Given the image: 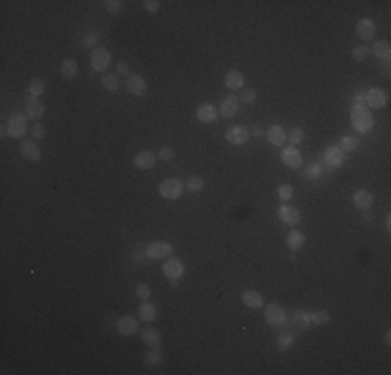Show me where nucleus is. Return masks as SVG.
I'll return each instance as SVG.
<instances>
[{
	"label": "nucleus",
	"mask_w": 391,
	"mask_h": 375,
	"mask_svg": "<svg viewBox=\"0 0 391 375\" xmlns=\"http://www.w3.org/2000/svg\"><path fill=\"white\" fill-rule=\"evenodd\" d=\"M136 296H138L140 300H148V298H150V286L144 284V281H142V284H138V286H136Z\"/></svg>",
	"instance_id": "obj_42"
},
{
	"label": "nucleus",
	"mask_w": 391,
	"mask_h": 375,
	"mask_svg": "<svg viewBox=\"0 0 391 375\" xmlns=\"http://www.w3.org/2000/svg\"><path fill=\"white\" fill-rule=\"evenodd\" d=\"M138 319H140V321H146V323L154 321V319H156V306L150 304L148 300H142V304H140V308H138Z\"/></svg>",
	"instance_id": "obj_26"
},
{
	"label": "nucleus",
	"mask_w": 391,
	"mask_h": 375,
	"mask_svg": "<svg viewBox=\"0 0 391 375\" xmlns=\"http://www.w3.org/2000/svg\"><path fill=\"white\" fill-rule=\"evenodd\" d=\"M185 190L191 192V194L202 192V190H204V179H202V177H191V179L187 181V185H185Z\"/></svg>",
	"instance_id": "obj_36"
},
{
	"label": "nucleus",
	"mask_w": 391,
	"mask_h": 375,
	"mask_svg": "<svg viewBox=\"0 0 391 375\" xmlns=\"http://www.w3.org/2000/svg\"><path fill=\"white\" fill-rule=\"evenodd\" d=\"M102 84H104V88H106L108 92H117V90H119V77L113 75V73L104 75V77H102Z\"/></svg>",
	"instance_id": "obj_38"
},
{
	"label": "nucleus",
	"mask_w": 391,
	"mask_h": 375,
	"mask_svg": "<svg viewBox=\"0 0 391 375\" xmlns=\"http://www.w3.org/2000/svg\"><path fill=\"white\" fill-rule=\"evenodd\" d=\"M287 140L291 142V146H298L304 142V130L302 128H293L289 134H287Z\"/></svg>",
	"instance_id": "obj_37"
},
{
	"label": "nucleus",
	"mask_w": 391,
	"mask_h": 375,
	"mask_svg": "<svg viewBox=\"0 0 391 375\" xmlns=\"http://www.w3.org/2000/svg\"><path fill=\"white\" fill-rule=\"evenodd\" d=\"M60 75L64 79H73L77 75V60L75 58H64L60 65Z\"/></svg>",
	"instance_id": "obj_29"
},
{
	"label": "nucleus",
	"mask_w": 391,
	"mask_h": 375,
	"mask_svg": "<svg viewBox=\"0 0 391 375\" xmlns=\"http://www.w3.org/2000/svg\"><path fill=\"white\" fill-rule=\"evenodd\" d=\"M368 54H371V50H368V46H364V44L356 46V48L352 50V58H354V60H364Z\"/></svg>",
	"instance_id": "obj_41"
},
{
	"label": "nucleus",
	"mask_w": 391,
	"mask_h": 375,
	"mask_svg": "<svg viewBox=\"0 0 391 375\" xmlns=\"http://www.w3.org/2000/svg\"><path fill=\"white\" fill-rule=\"evenodd\" d=\"M324 159H327L329 167H339L345 161V154H343V150L339 146H327L324 148Z\"/></svg>",
	"instance_id": "obj_18"
},
{
	"label": "nucleus",
	"mask_w": 391,
	"mask_h": 375,
	"mask_svg": "<svg viewBox=\"0 0 391 375\" xmlns=\"http://www.w3.org/2000/svg\"><path fill=\"white\" fill-rule=\"evenodd\" d=\"M29 130V125H27V115H21V113H15L9 123H7V132L11 138H23Z\"/></svg>",
	"instance_id": "obj_4"
},
{
	"label": "nucleus",
	"mask_w": 391,
	"mask_h": 375,
	"mask_svg": "<svg viewBox=\"0 0 391 375\" xmlns=\"http://www.w3.org/2000/svg\"><path fill=\"white\" fill-rule=\"evenodd\" d=\"M129 71H132V67H129L127 62H123V60L117 62V73H119V75H127V77H129V75H132Z\"/></svg>",
	"instance_id": "obj_49"
},
{
	"label": "nucleus",
	"mask_w": 391,
	"mask_h": 375,
	"mask_svg": "<svg viewBox=\"0 0 391 375\" xmlns=\"http://www.w3.org/2000/svg\"><path fill=\"white\" fill-rule=\"evenodd\" d=\"M117 329H119L121 336H134L140 329V321L136 317H132V315H125V317H121L117 321Z\"/></svg>",
	"instance_id": "obj_14"
},
{
	"label": "nucleus",
	"mask_w": 391,
	"mask_h": 375,
	"mask_svg": "<svg viewBox=\"0 0 391 375\" xmlns=\"http://www.w3.org/2000/svg\"><path fill=\"white\" fill-rule=\"evenodd\" d=\"M354 100H356V107H362V102H364V96H362V94H356V96H354Z\"/></svg>",
	"instance_id": "obj_50"
},
{
	"label": "nucleus",
	"mask_w": 391,
	"mask_h": 375,
	"mask_svg": "<svg viewBox=\"0 0 391 375\" xmlns=\"http://www.w3.org/2000/svg\"><path fill=\"white\" fill-rule=\"evenodd\" d=\"M162 361H165V357H162V352H160L158 348H152V350L146 352V357H144V363H146L148 367H158V365H162Z\"/></svg>",
	"instance_id": "obj_32"
},
{
	"label": "nucleus",
	"mask_w": 391,
	"mask_h": 375,
	"mask_svg": "<svg viewBox=\"0 0 391 375\" xmlns=\"http://www.w3.org/2000/svg\"><path fill=\"white\" fill-rule=\"evenodd\" d=\"M196 117H198V121H202V123H212V121H216V109L212 105L204 102L198 107V111H196Z\"/></svg>",
	"instance_id": "obj_25"
},
{
	"label": "nucleus",
	"mask_w": 391,
	"mask_h": 375,
	"mask_svg": "<svg viewBox=\"0 0 391 375\" xmlns=\"http://www.w3.org/2000/svg\"><path fill=\"white\" fill-rule=\"evenodd\" d=\"M265 321H267L269 325H273V327H285V323H287V312H285V308H283L281 304L273 302V304H269V306L265 308Z\"/></svg>",
	"instance_id": "obj_3"
},
{
	"label": "nucleus",
	"mask_w": 391,
	"mask_h": 375,
	"mask_svg": "<svg viewBox=\"0 0 391 375\" xmlns=\"http://www.w3.org/2000/svg\"><path fill=\"white\" fill-rule=\"evenodd\" d=\"M358 146H360V140H358L356 136H343L339 148H341L343 152H352V150H356Z\"/></svg>",
	"instance_id": "obj_34"
},
{
	"label": "nucleus",
	"mask_w": 391,
	"mask_h": 375,
	"mask_svg": "<svg viewBox=\"0 0 391 375\" xmlns=\"http://www.w3.org/2000/svg\"><path fill=\"white\" fill-rule=\"evenodd\" d=\"M277 194H279V200L287 202V200H291V198H293V187H291L289 183H283V185H279Z\"/></svg>",
	"instance_id": "obj_39"
},
{
	"label": "nucleus",
	"mask_w": 391,
	"mask_h": 375,
	"mask_svg": "<svg viewBox=\"0 0 391 375\" xmlns=\"http://www.w3.org/2000/svg\"><path fill=\"white\" fill-rule=\"evenodd\" d=\"M250 134H252V136H260V134H263V128H252Z\"/></svg>",
	"instance_id": "obj_51"
},
{
	"label": "nucleus",
	"mask_w": 391,
	"mask_h": 375,
	"mask_svg": "<svg viewBox=\"0 0 391 375\" xmlns=\"http://www.w3.org/2000/svg\"><path fill=\"white\" fill-rule=\"evenodd\" d=\"M352 125L356 132H371L373 130V115L366 107H354L352 109Z\"/></svg>",
	"instance_id": "obj_1"
},
{
	"label": "nucleus",
	"mask_w": 391,
	"mask_h": 375,
	"mask_svg": "<svg viewBox=\"0 0 391 375\" xmlns=\"http://www.w3.org/2000/svg\"><path fill=\"white\" fill-rule=\"evenodd\" d=\"M240 100H237V96H233V94H229V96H225L223 100H221V107H219V113H221V117H225V119H231V117H235V113H237V105Z\"/></svg>",
	"instance_id": "obj_15"
},
{
	"label": "nucleus",
	"mask_w": 391,
	"mask_h": 375,
	"mask_svg": "<svg viewBox=\"0 0 391 375\" xmlns=\"http://www.w3.org/2000/svg\"><path fill=\"white\" fill-rule=\"evenodd\" d=\"M320 175H322V165H320V163H314V165L308 167V177H314V179H316V177H320Z\"/></svg>",
	"instance_id": "obj_46"
},
{
	"label": "nucleus",
	"mask_w": 391,
	"mask_h": 375,
	"mask_svg": "<svg viewBox=\"0 0 391 375\" xmlns=\"http://www.w3.org/2000/svg\"><path fill=\"white\" fill-rule=\"evenodd\" d=\"M242 302H244L248 308H260V306L265 304L263 294H258L256 290H246V292H242Z\"/></svg>",
	"instance_id": "obj_24"
},
{
	"label": "nucleus",
	"mask_w": 391,
	"mask_h": 375,
	"mask_svg": "<svg viewBox=\"0 0 391 375\" xmlns=\"http://www.w3.org/2000/svg\"><path fill=\"white\" fill-rule=\"evenodd\" d=\"M146 255L152 261H167L173 255V246L169 242H152L146 248Z\"/></svg>",
	"instance_id": "obj_6"
},
{
	"label": "nucleus",
	"mask_w": 391,
	"mask_h": 375,
	"mask_svg": "<svg viewBox=\"0 0 391 375\" xmlns=\"http://www.w3.org/2000/svg\"><path fill=\"white\" fill-rule=\"evenodd\" d=\"M373 52H375L377 58H383V60L387 62L389 56H391V44H389L387 40H381V42H377V44L373 46Z\"/></svg>",
	"instance_id": "obj_30"
},
{
	"label": "nucleus",
	"mask_w": 391,
	"mask_h": 375,
	"mask_svg": "<svg viewBox=\"0 0 391 375\" xmlns=\"http://www.w3.org/2000/svg\"><path fill=\"white\" fill-rule=\"evenodd\" d=\"M127 90L129 94H134V96H146L148 94V86H146V79L142 75H129L127 77Z\"/></svg>",
	"instance_id": "obj_13"
},
{
	"label": "nucleus",
	"mask_w": 391,
	"mask_h": 375,
	"mask_svg": "<svg viewBox=\"0 0 391 375\" xmlns=\"http://www.w3.org/2000/svg\"><path fill=\"white\" fill-rule=\"evenodd\" d=\"M142 340L148 344L150 348H160L162 346V338H160L158 329H154V327H146L142 331Z\"/></svg>",
	"instance_id": "obj_27"
},
{
	"label": "nucleus",
	"mask_w": 391,
	"mask_h": 375,
	"mask_svg": "<svg viewBox=\"0 0 391 375\" xmlns=\"http://www.w3.org/2000/svg\"><path fill=\"white\" fill-rule=\"evenodd\" d=\"M104 7H106V11L113 13V15H119V13H123V9H125V5L121 3V0H106Z\"/></svg>",
	"instance_id": "obj_40"
},
{
	"label": "nucleus",
	"mask_w": 391,
	"mask_h": 375,
	"mask_svg": "<svg viewBox=\"0 0 391 375\" xmlns=\"http://www.w3.org/2000/svg\"><path fill=\"white\" fill-rule=\"evenodd\" d=\"M310 321H312V325H324V323L331 321V315L327 310H314L310 315Z\"/></svg>",
	"instance_id": "obj_35"
},
{
	"label": "nucleus",
	"mask_w": 391,
	"mask_h": 375,
	"mask_svg": "<svg viewBox=\"0 0 391 375\" xmlns=\"http://www.w3.org/2000/svg\"><path fill=\"white\" fill-rule=\"evenodd\" d=\"M225 138H227V142L233 144V146H242V144H246L250 140V130L244 128V125H233V128L227 130Z\"/></svg>",
	"instance_id": "obj_8"
},
{
	"label": "nucleus",
	"mask_w": 391,
	"mask_h": 375,
	"mask_svg": "<svg viewBox=\"0 0 391 375\" xmlns=\"http://www.w3.org/2000/svg\"><path fill=\"white\" fill-rule=\"evenodd\" d=\"M281 161H283V165H287L289 169H300V167H302V154H300V150H298L296 146H287V148H283V152H281Z\"/></svg>",
	"instance_id": "obj_9"
},
{
	"label": "nucleus",
	"mask_w": 391,
	"mask_h": 375,
	"mask_svg": "<svg viewBox=\"0 0 391 375\" xmlns=\"http://www.w3.org/2000/svg\"><path fill=\"white\" fill-rule=\"evenodd\" d=\"M293 344H296V336L289 334V331H285V334H281V336L277 338V348H279V350H289Z\"/></svg>",
	"instance_id": "obj_33"
},
{
	"label": "nucleus",
	"mask_w": 391,
	"mask_h": 375,
	"mask_svg": "<svg viewBox=\"0 0 391 375\" xmlns=\"http://www.w3.org/2000/svg\"><path fill=\"white\" fill-rule=\"evenodd\" d=\"M389 221H391V219H389V215H387V217H385V230H387V232H389V227H391Z\"/></svg>",
	"instance_id": "obj_52"
},
{
	"label": "nucleus",
	"mask_w": 391,
	"mask_h": 375,
	"mask_svg": "<svg viewBox=\"0 0 391 375\" xmlns=\"http://www.w3.org/2000/svg\"><path fill=\"white\" fill-rule=\"evenodd\" d=\"M154 163H156V154L150 152V150H142V152H138L134 156V165L138 169H152Z\"/></svg>",
	"instance_id": "obj_19"
},
{
	"label": "nucleus",
	"mask_w": 391,
	"mask_h": 375,
	"mask_svg": "<svg viewBox=\"0 0 391 375\" xmlns=\"http://www.w3.org/2000/svg\"><path fill=\"white\" fill-rule=\"evenodd\" d=\"M21 154L25 156L27 161H38V159H40V148H38L36 140L25 138V140L21 142Z\"/></svg>",
	"instance_id": "obj_20"
},
{
	"label": "nucleus",
	"mask_w": 391,
	"mask_h": 375,
	"mask_svg": "<svg viewBox=\"0 0 391 375\" xmlns=\"http://www.w3.org/2000/svg\"><path fill=\"white\" fill-rule=\"evenodd\" d=\"M31 136H34L36 140H42V138H46V128L38 121V123H34L31 125Z\"/></svg>",
	"instance_id": "obj_43"
},
{
	"label": "nucleus",
	"mask_w": 391,
	"mask_h": 375,
	"mask_svg": "<svg viewBox=\"0 0 391 375\" xmlns=\"http://www.w3.org/2000/svg\"><path fill=\"white\" fill-rule=\"evenodd\" d=\"M158 156H160L162 161H173L175 152H173V148H160V150H158Z\"/></svg>",
	"instance_id": "obj_48"
},
{
	"label": "nucleus",
	"mask_w": 391,
	"mask_h": 375,
	"mask_svg": "<svg viewBox=\"0 0 391 375\" xmlns=\"http://www.w3.org/2000/svg\"><path fill=\"white\" fill-rule=\"evenodd\" d=\"M285 242H287V246L293 250V253H296V250H300V248L304 246L306 238H304V234H302V232H298V230H291V232L287 234Z\"/></svg>",
	"instance_id": "obj_28"
},
{
	"label": "nucleus",
	"mask_w": 391,
	"mask_h": 375,
	"mask_svg": "<svg viewBox=\"0 0 391 375\" xmlns=\"http://www.w3.org/2000/svg\"><path fill=\"white\" fill-rule=\"evenodd\" d=\"M352 200H354V206H356V209L368 211L371 204H373V194H371L368 190H356L354 196H352Z\"/></svg>",
	"instance_id": "obj_21"
},
{
	"label": "nucleus",
	"mask_w": 391,
	"mask_h": 375,
	"mask_svg": "<svg viewBox=\"0 0 391 375\" xmlns=\"http://www.w3.org/2000/svg\"><path fill=\"white\" fill-rule=\"evenodd\" d=\"M356 34L360 36L362 40H373V38L377 36V25H375V21L368 19V17L360 19V21L356 23Z\"/></svg>",
	"instance_id": "obj_11"
},
{
	"label": "nucleus",
	"mask_w": 391,
	"mask_h": 375,
	"mask_svg": "<svg viewBox=\"0 0 391 375\" xmlns=\"http://www.w3.org/2000/svg\"><path fill=\"white\" fill-rule=\"evenodd\" d=\"M244 73L242 71H237V69H229L227 71V75H225V86L229 88V90H240V88H244Z\"/></svg>",
	"instance_id": "obj_23"
},
{
	"label": "nucleus",
	"mask_w": 391,
	"mask_h": 375,
	"mask_svg": "<svg viewBox=\"0 0 391 375\" xmlns=\"http://www.w3.org/2000/svg\"><path fill=\"white\" fill-rule=\"evenodd\" d=\"M162 273L167 275L169 281H179V279L183 277V273H185V265H183L181 259L169 257V259L165 261V265H162Z\"/></svg>",
	"instance_id": "obj_5"
},
{
	"label": "nucleus",
	"mask_w": 391,
	"mask_h": 375,
	"mask_svg": "<svg viewBox=\"0 0 391 375\" xmlns=\"http://www.w3.org/2000/svg\"><path fill=\"white\" fill-rule=\"evenodd\" d=\"M46 92V81L42 79V77H34L29 81V92L27 94H31V96H42V94Z\"/></svg>",
	"instance_id": "obj_31"
},
{
	"label": "nucleus",
	"mask_w": 391,
	"mask_h": 375,
	"mask_svg": "<svg viewBox=\"0 0 391 375\" xmlns=\"http://www.w3.org/2000/svg\"><path fill=\"white\" fill-rule=\"evenodd\" d=\"M242 100H244L246 105H252V102L256 100V92H254V90H250V88H246V90L242 92Z\"/></svg>",
	"instance_id": "obj_45"
},
{
	"label": "nucleus",
	"mask_w": 391,
	"mask_h": 375,
	"mask_svg": "<svg viewBox=\"0 0 391 375\" xmlns=\"http://www.w3.org/2000/svg\"><path fill=\"white\" fill-rule=\"evenodd\" d=\"M267 140H269L273 146H283L285 140H287V134L283 132L281 125H271V128L267 130Z\"/></svg>",
	"instance_id": "obj_22"
},
{
	"label": "nucleus",
	"mask_w": 391,
	"mask_h": 375,
	"mask_svg": "<svg viewBox=\"0 0 391 375\" xmlns=\"http://www.w3.org/2000/svg\"><path fill=\"white\" fill-rule=\"evenodd\" d=\"M90 60H92V69L98 73V71H106L108 65H111V52L106 48H94L92 54H90Z\"/></svg>",
	"instance_id": "obj_7"
},
{
	"label": "nucleus",
	"mask_w": 391,
	"mask_h": 375,
	"mask_svg": "<svg viewBox=\"0 0 391 375\" xmlns=\"http://www.w3.org/2000/svg\"><path fill=\"white\" fill-rule=\"evenodd\" d=\"M25 115L36 121H40L44 117V105L36 96H31V94H27V98H25Z\"/></svg>",
	"instance_id": "obj_10"
},
{
	"label": "nucleus",
	"mask_w": 391,
	"mask_h": 375,
	"mask_svg": "<svg viewBox=\"0 0 391 375\" xmlns=\"http://www.w3.org/2000/svg\"><path fill=\"white\" fill-rule=\"evenodd\" d=\"M160 0H146V3H144V9L148 11V13H156L158 9H160Z\"/></svg>",
	"instance_id": "obj_47"
},
{
	"label": "nucleus",
	"mask_w": 391,
	"mask_h": 375,
	"mask_svg": "<svg viewBox=\"0 0 391 375\" xmlns=\"http://www.w3.org/2000/svg\"><path fill=\"white\" fill-rule=\"evenodd\" d=\"M96 42H98V34H94V31H92V34H85V38L81 40V44L83 46H88V48H96Z\"/></svg>",
	"instance_id": "obj_44"
},
{
	"label": "nucleus",
	"mask_w": 391,
	"mask_h": 375,
	"mask_svg": "<svg viewBox=\"0 0 391 375\" xmlns=\"http://www.w3.org/2000/svg\"><path fill=\"white\" fill-rule=\"evenodd\" d=\"M310 325H312L310 312H306V310H296L291 315V323L289 321L285 323V327H293V329H300V331H306Z\"/></svg>",
	"instance_id": "obj_12"
},
{
	"label": "nucleus",
	"mask_w": 391,
	"mask_h": 375,
	"mask_svg": "<svg viewBox=\"0 0 391 375\" xmlns=\"http://www.w3.org/2000/svg\"><path fill=\"white\" fill-rule=\"evenodd\" d=\"M364 102H366L368 107H373V109H381V107H385L387 96H385V92H383V90H379V88H371V90L366 92V96H364Z\"/></svg>",
	"instance_id": "obj_17"
},
{
	"label": "nucleus",
	"mask_w": 391,
	"mask_h": 375,
	"mask_svg": "<svg viewBox=\"0 0 391 375\" xmlns=\"http://www.w3.org/2000/svg\"><path fill=\"white\" fill-rule=\"evenodd\" d=\"M279 219L285 225H298L300 223V211L289 206V204H283V206H279Z\"/></svg>",
	"instance_id": "obj_16"
},
{
	"label": "nucleus",
	"mask_w": 391,
	"mask_h": 375,
	"mask_svg": "<svg viewBox=\"0 0 391 375\" xmlns=\"http://www.w3.org/2000/svg\"><path fill=\"white\" fill-rule=\"evenodd\" d=\"M385 342H387V344L391 342V334H389V331H385Z\"/></svg>",
	"instance_id": "obj_53"
},
{
	"label": "nucleus",
	"mask_w": 391,
	"mask_h": 375,
	"mask_svg": "<svg viewBox=\"0 0 391 375\" xmlns=\"http://www.w3.org/2000/svg\"><path fill=\"white\" fill-rule=\"evenodd\" d=\"M183 190H185V185L177 177H169V179H165L158 185V194L162 198H167V200H177L183 194Z\"/></svg>",
	"instance_id": "obj_2"
}]
</instances>
